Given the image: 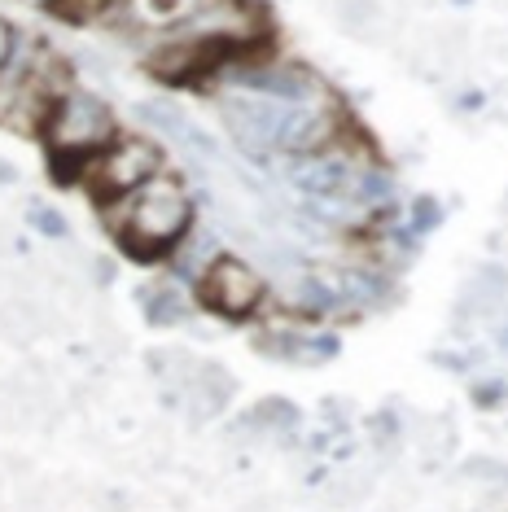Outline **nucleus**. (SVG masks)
Instances as JSON below:
<instances>
[{
  "mask_svg": "<svg viewBox=\"0 0 508 512\" xmlns=\"http://www.w3.org/2000/svg\"><path fill=\"white\" fill-rule=\"evenodd\" d=\"M438 224H443V206H438V197H417V202H412V215H408V228L430 232Z\"/></svg>",
  "mask_w": 508,
  "mask_h": 512,
  "instance_id": "15",
  "label": "nucleus"
},
{
  "mask_svg": "<svg viewBox=\"0 0 508 512\" xmlns=\"http://www.w3.org/2000/svg\"><path fill=\"white\" fill-rule=\"evenodd\" d=\"M119 132L123 127H119V114H114V101L101 97V92L88 84H75L53 106L49 123H44V132H40V145H44V158H49L53 176H62L66 184H79V171Z\"/></svg>",
  "mask_w": 508,
  "mask_h": 512,
  "instance_id": "2",
  "label": "nucleus"
},
{
  "mask_svg": "<svg viewBox=\"0 0 508 512\" xmlns=\"http://www.w3.org/2000/svg\"><path fill=\"white\" fill-rule=\"evenodd\" d=\"M22 180V171H18V162H9L5 154H0V189H14V184Z\"/></svg>",
  "mask_w": 508,
  "mask_h": 512,
  "instance_id": "21",
  "label": "nucleus"
},
{
  "mask_svg": "<svg viewBox=\"0 0 508 512\" xmlns=\"http://www.w3.org/2000/svg\"><path fill=\"white\" fill-rule=\"evenodd\" d=\"M346 127H351L346 101L329 84H320L316 92H307L303 101L281 106V119H276V154L281 158L316 154V149L338 141Z\"/></svg>",
  "mask_w": 508,
  "mask_h": 512,
  "instance_id": "5",
  "label": "nucleus"
},
{
  "mask_svg": "<svg viewBox=\"0 0 508 512\" xmlns=\"http://www.w3.org/2000/svg\"><path fill=\"white\" fill-rule=\"evenodd\" d=\"M206 5H215V0H114L97 27L106 31L114 44L141 53V44L149 36H158V31H167V27H180V22H189L193 14H202Z\"/></svg>",
  "mask_w": 508,
  "mask_h": 512,
  "instance_id": "7",
  "label": "nucleus"
},
{
  "mask_svg": "<svg viewBox=\"0 0 508 512\" xmlns=\"http://www.w3.org/2000/svg\"><path fill=\"white\" fill-rule=\"evenodd\" d=\"M0 473H5L9 486H14V482H22V477L36 473V460H31L27 451H14V447H9V451H0Z\"/></svg>",
  "mask_w": 508,
  "mask_h": 512,
  "instance_id": "16",
  "label": "nucleus"
},
{
  "mask_svg": "<svg viewBox=\"0 0 508 512\" xmlns=\"http://www.w3.org/2000/svg\"><path fill=\"white\" fill-rule=\"evenodd\" d=\"M141 364H145L149 381H154L158 390L189 394L193 381H198V364H202V359L193 351H184V346H154V351H145Z\"/></svg>",
  "mask_w": 508,
  "mask_h": 512,
  "instance_id": "11",
  "label": "nucleus"
},
{
  "mask_svg": "<svg viewBox=\"0 0 508 512\" xmlns=\"http://www.w3.org/2000/svg\"><path fill=\"white\" fill-rule=\"evenodd\" d=\"M491 337H495V351H508V302H504V311L491 320Z\"/></svg>",
  "mask_w": 508,
  "mask_h": 512,
  "instance_id": "20",
  "label": "nucleus"
},
{
  "mask_svg": "<svg viewBox=\"0 0 508 512\" xmlns=\"http://www.w3.org/2000/svg\"><path fill=\"white\" fill-rule=\"evenodd\" d=\"M456 110H482V92H460V101H456Z\"/></svg>",
  "mask_w": 508,
  "mask_h": 512,
  "instance_id": "24",
  "label": "nucleus"
},
{
  "mask_svg": "<svg viewBox=\"0 0 508 512\" xmlns=\"http://www.w3.org/2000/svg\"><path fill=\"white\" fill-rule=\"evenodd\" d=\"M97 215L106 232L119 246L141 263H163L171 246L184 237V228L198 215L184 171L163 167L154 180H145L141 189L114 197V202H97Z\"/></svg>",
  "mask_w": 508,
  "mask_h": 512,
  "instance_id": "1",
  "label": "nucleus"
},
{
  "mask_svg": "<svg viewBox=\"0 0 508 512\" xmlns=\"http://www.w3.org/2000/svg\"><path fill=\"white\" fill-rule=\"evenodd\" d=\"M163 167H167V158H163L158 136L119 132L84 171H79V189H84L92 202H114V197H123V193L141 189L145 180H154Z\"/></svg>",
  "mask_w": 508,
  "mask_h": 512,
  "instance_id": "4",
  "label": "nucleus"
},
{
  "mask_svg": "<svg viewBox=\"0 0 508 512\" xmlns=\"http://www.w3.org/2000/svg\"><path fill=\"white\" fill-rule=\"evenodd\" d=\"M233 425L254 438H276V434H290V429H303V407L294 399H281V394H268V399L250 403L241 416H233Z\"/></svg>",
  "mask_w": 508,
  "mask_h": 512,
  "instance_id": "10",
  "label": "nucleus"
},
{
  "mask_svg": "<svg viewBox=\"0 0 508 512\" xmlns=\"http://www.w3.org/2000/svg\"><path fill=\"white\" fill-rule=\"evenodd\" d=\"M504 399H508V381L504 377H487V381L473 386V403L478 407H500Z\"/></svg>",
  "mask_w": 508,
  "mask_h": 512,
  "instance_id": "17",
  "label": "nucleus"
},
{
  "mask_svg": "<svg viewBox=\"0 0 508 512\" xmlns=\"http://www.w3.org/2000/svg\"><path fill=\"white\" fill-rule=\"evenodd\" d=\"M27 224L36 237L53 241V246H62V241H71V219L57 211L53 202H44V197H31L27 202Z\"/></svg>",
  "mask_w": 508,
  "mask_h": 512,
  "instance_id": "13",
  "label": "nucleus"
},
{
  "mask_svg": "<svg viewBox=\"0 0 508 512\" xmlns=\"http://www.w3.org/2000/svg\"><path fill=\"white\" fill-rule=\"evenodd\" d=\"M373 162H381V154L373 149V141L360 132V127H346L333 145L316 149V154L303 158H281L276 176H281L290 189H298V197H329V193H346L351 197L355 180L364 176Z\"/></svg>",
  "mask_w": 508,
  "mask_h": 512,
  "instance_id": "3",
  "label": "nucleus"
},
{
  "mask_svg": "<svg viewBox=\"0 0 508 512\" xmlns=\"http://www.w3.org/2000/svg\"><path fill=\"white\" fill-rule=\"evenodd\" d=\"M136 298H141V316L149 329H180V324L193 320V298L184 294L180 285L171 281H154V285H141L136 289Z\"/></svg>",
  "mask_w": 508,
  "mask_h": 512,
  "instance_id": "9",
  "label": "nucleus"
},
{
  "mask_svg": "<svg viewBox=\"0 0 508 512\" xmlns=\"http://www.w3.org/2000/svg\"><path fill=\"white\" fill-rule=\"evenodd\" d=\"M263 298H268V276L233 250L219 254V259L202 272V281L193 285V302L219 320L263 316Z\"/></svg>",
  "mask_w": 508,
  "mask_h": 512,
  "instance_id": "6",
  "label": "nucleus"
},
{
  "mask_svg": "<svg viewBox=\"0 0 508 512\" xmlns=\"http://www.w3.org/2000/svg\"><path fill=\"white\" fill-rule=\"evenodd\" d=\"M18 40H22V31L9 22L5 14H0V71L9 66V57H14V49H18Z\"/></svg>",
  "mask_w": 508,
  "mask_h": 512,
  "instance_id": "19",
  "label": "nucleus"
},
{
  "mask_svg": "<svg viewBox=\"0 0 508 512\" xmlns=\"http://www.w3.org/2000/svg\"><path fill=\"white\" fill-rule=\"evenodd\" d=\"M342 346H338V337L333 333H307V346H303V364L307 368H316V364H329L333 355H338Z\"/></svg>",
  "mask_w": 508,
  "mask_h": 512,
  "instance_id": "14",
  "label": "nucleus"
},
{
  "mask_svg": "<svg viewBox=\"0 0 508 512\" xmlns=\"http://www.w3.org/2000/svg\"><path fill=\"white\" fill-rule=\"evenodd\" d=\"M276 508V499L272 495H254V499H241L237 512H272Z\"/></svg>",
  "mask_w": 508,
  "mask_h": 512,
  "instance_id": "22",
  "label": "nucleus"
},
{
  "mask_svg": "<svg viewBox=\"0 0 508 512\" xmlns=\"http://www.w3.org/2000/svg\"><path fill=\"white\" fill-rule=\"evenodd\" d=\"M114 276H119V263H114L110 254H92L88 259V281L97 289H106V285H114Z\"/></svg>",
  "mask_w": 508,
  "mask_h": 512,
  "instance_id": "18",
  "label": "nucleus"
},
{
  "mask_svg": "<svg viewBox=\"0 0 508 512\" xmlns=\"http://www.w3.org/2000/svg\"><path fill=\"white\" fill-rule=\"evenodd\" d=\"M303 346H307V333L290 320H268L250 333V351L272 359V364H303Z\"/></svg>",
  "mask_w": 508,
  "mask_h": 512,
  "instance_id": "12",
  "label": "nucleus"
},
{
  "mask_svg": "<svg viewBox=\"0 0 508 512\" xmlns=\"http://www.w3.org/2000/svg\"><path fill=\"white\" fill-rule=\"evenodd\" d=\"M452 5H469V0H452Z\"/></svg>",
  "mask_w": 508,
  "mask_h": 512,
  "instance_id": "25",
  "label": "nucleus"
},
{
  "mask_svg": "<svg viewBox=\"0 0 508 512\" xmlns=\"http://www.w3.org/2000/svg\"><path fill=\"white\" fill-rule=\"evenodd\" d=\"M224 250H228V246H224V232H219V224H206V219L193 215V224L184 228V237L176 241V246H171V254H167L163 263H171V276L193 289V285L202 281V272H206V267H211Z\"/></svg>",
  "mask_w": 508,
  "mask_h": 512,
  "instance_id": "8",
  "label": "nucleus"
},
{
  "mask_svg": "<svg viewBox=\"0 0 508 512\" xmlns=\"http://www.w3.org/2000/svg\"><path fill=\"white\" fill-rule=\"evenodd\" d=\"M22 9H36V14H57V5H62V0H18Z\"/></svg>",
  "mask_w": 508,
  "mask_h": 512,
  "instance_id": "23",
  "label": "nucleus"
}]
</instances>
